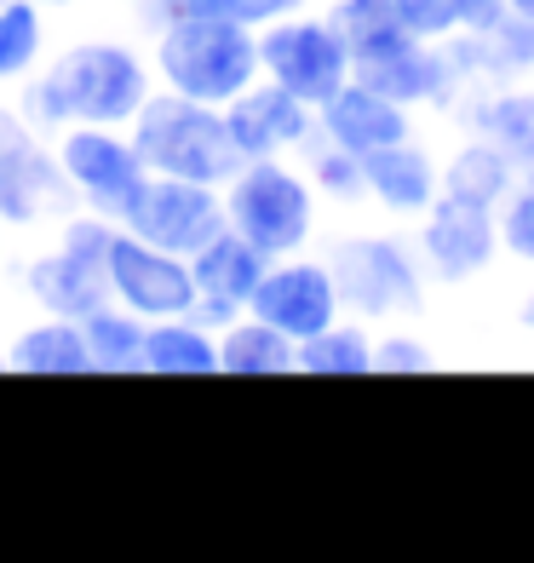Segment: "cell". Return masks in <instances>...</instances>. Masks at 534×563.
<instances>
[{
	"label": "cell",
	"mask_w": 534,
	"mask_h": 563,
	"mask_svg": "<svg viewBox=\"0 0 534 563\" xmlns=\"http://www.w3.org/2000/svg\"><path fill=\"white\" fill-rule=\"evenodd\" d=\"M149 98H156L149 46L126 35H75L23 81L18 115L41 139H58L64 126H133Z\"/></svg>",
	"instance_id": "obj_1"
},
{
	"label": "cell",
	"mask_w": 534,
	"mask_h": 563,
	"mask_svg": "<svg viewBox=\"0 0 534 563\" xmlns=\"http://www.w3.org/2000/svg\"><path fill=\"white\" fill-rule=\"evenodd\" d=\"M322 260L340 282L345 317L386 328L431 311V271L402 224H345L322 242Z\"/></svg>",
	"instance_id": "obj_2"
},
{
	"label": "cell",
	"mask_w": 534,
	"mask_h": 563,
	"mask_svg": "<svg viewBox=\"0 0 534 563\" xmlns=\"http://www.w3.org/2000/svg\"><path fill=\"white\" fill-rule=\"evenodd\" d=\"M149 64H156V87L196 98V104H231L253 81H259V35L224 18L178 12L149 30Z\"/></svg>",
	"instance_id": "obj_3"
},
{
	"label": "cell",
	"mask_w": 534,
	"mask_h": 563,
	"mask_svg": "<svg viewBox=\"0 0 534 563\" xmlns=\"http://www.w3.org/2000/svg\"><path fill=\"white\" fill-rule=\"evenodd\" d=\"M133 150L144 156L149 173L162 178H190V185H231V173L242 167V150L231 139V121L219 104H196L178 98L167 87H156V98L138 110V121L126 126Z\"/></svg>",
	"instance_id": "obj_4"
},
{
	"label": "cell",
	"mask_w": 534,
	"mask_h": 563,
	"mask_svg": "<svg viewBox=\"0 0 534 563\" xmlns=\"http://www.w3.org/2000/svg\"><path fill=\"white\" fill-rule=\"evenodd\" d=\"M224 219L231 230L282 260V253H304L322 230V196L293 156H265V162H242L224 185Z\"/></svg>",
	"instance_id": "obj_5"
},
{
	"label": "cell",
	"mask_w": 534,
	"mask_h": 563,
	"mask_svg": "<svg viewBox=\"0 0 534 563\" xmlns=\"http://www.w3.org/2000/svg\"><path fill=\"white\" fill-rule=\"evenodd\" d=\"M115 219L104 213H69L58 224V242L46 253H30L18 271V288L30 311L46 317H92L98 305H110V242H115Z\"/></svg>",
	"instance_id": "obj_6"
},
{
	"label": "cell",
	"mask_w": 534,
	"mask_h": 563,
	"mask_svg": "<svg viewBox=\"0 0 534 563\" xmlns=\"http://www.w3.org/2000/svg\"><path fill=\"white\" fill-rule=\"evenodd\" d=\"M351 81L397 98V104H409L414 115H443V121H454V110H460V98L471 87L454 46L420 41V35L402 30V23L363 41V46H351Z\"/></svg>",
	"instance_id": "obj_7"
},
{
	"label": "cell",
	"mask_w": 534,
	"mask_h": 563,
	"mask_svg": "<svg viewBox=\"0 0 534 563\" xmlns=\"http://www.w3.org/2000/svg\"><path fill=\"white\" fill-rule=\"evenodd\" d=\"M69 213H81V201L64 178L58 144L41 139L18 115V104H0V219L7 230H46Z\"/></svg>",
	"instance_id": "obj_8"
},
{
	"label": "cell",
	"mask_w": 534,
	"mask_h": 563,
	"mask_svg": "<svg viewBox=\"0 0 534 563\" xmlns=\"http://www.w3.org/2000/svg\"><path fill=\"white\" fill-rule=\"evenodd\" d=\"M259 69L265 81L288 87L304 104H327L345 81H351V41L340 35V23L304 7L282 23L259 30Z\"/></svg>",
	"instance_id": "obj_9"
},
{
	"label": "cell",
	"mask_w": 534,
	"mask_h": 563,
	"mask_svg": "<svg viewBox=\"0 0 534 563\" xmlns=\"http://www.w3.org/2000/svg\"><path fill=\"white\" fill-rule=\"evenodd\" d=\"M58 144V162L75 201L87 213H104V219H126V208L138 201V190L149 185V167L133 150V133L126 126H64L53 139Z\"/></svg>",
	"instance_id": "obj_10"
},
{
	"label": "cell",
	"mask_w": 534,
	"mask_h": 563,
	"mask_svg": "<svg viewBox=\"0 0 534 563\" xmlns=\"http://www.w3.org/2000/svg\"><path fill=\"white\" fill-rule=\"evenodd\" d=\"M414 247L431 271V288H471V282L494 276V265L505 260L494 208H477V201H460L448 190L414 224Z\"/></svg>",
	"instance_id": "obj_11"
},
{
	"label": "cell",
	"mask_w": 534,
	"mask_h": 563,
	"mask_svg": "<svg viewBox=\"0 0 534 563\" xmlns=\"http://www.w3.org/2000/svg\"><path fill=\"white\" fill-rule=\"evenodd\" d=\"M247 311L265 317L270 328H282L288 340H311L345 317V299H340V282L327 271V260L304 247V253H282V260L265 265Z\"/></svg>",
	"instance_id": "obj_12"
},
{
	"label": "cell",
	"mask_w": 534,
	"mask_h": 563,
	"mask_svg": "<svg viewBox=\"0 0 534 563\" xmlns=\"http://www.w3.org/2000/svg\"><path fill=\"white\" fill-rule=\"evenodd\" d=\"M121 224L133 230V236L178 253V260H190V253L208 247L231 219H224V190L219 185H190V178L149 173V185L138 190V201L126 208Z\"/></svg>",
	"instance_id": "obj_13"
},
{
	"label": "cell",
	"mask_w": 534,
	"mask_h": 563,
	"mask_svg": "<svg viewBox=\"0 0 534 563\" xmlns=\"http://www.w3.org/2000/svg\"><path fill=\"white\" fill-rule=\"evenodd\" d=\"M110 299L144 322H167V317H190L201 294H196L190 260H178V253L133 236L121 224L110 242Z\"/></svg>",
	"instance_id": "obj_14"
},
{
	"label": "cell",
	"mask_w": 534,
	"mask_h": 563,
	"mask_svg": "<svg viewBox=\"0 0 534 563\" xmlns=\"http://www.w3.org/2000/svg\"><path fill=\"white\" fill-rule=\"evenodd\" d=\"M224 121H231V139L242 150V162H265V156H299L304 144H316V104L293 98L276 81H253L242 98L224 104Z\"/></svg>",
	"instance_id": "obj_15"
},
{
	"label": "cell",
	"mask_w": 534,
	"mask_h": 563,
	"mask_svg": "<svg viewBox=\"0 0 534 563\" xmlns=\"http://www.w3.org/2000/svg\"><path fill=\"white\" fill-rule=\"evenodd\" d=\"M316 139L351 150V156H374V150H391L402 139H420V115L397 98L374 92L363 81H345L327 104H316Z\"/></svg>",
	"instance_id": "obj_16"
},
{
	"label": "cell",
	"mask_w": 534,
	"mask_h": 563,
	"mask_svg": "<svg viewBox=\"0 0 534 563\" xmlns=\"http://www.w3.org/2000/svg\"><path fill=\"white\" fill-rule=\"evenodd\" d=\"M368 173V208L386 224H420L425 208L443 196V156L425 139H402L391 150H374Z\"/></svg>",
	"instance_id": "obj_17"
},
{
	"label": "cell",
	"mask_w": 534,
	"mask_h": 563,
	"mask_svg": "<svg viewBox=\"0 0 534 563\" xmlns=\"http://www.w3.org/2000/svg\"><path fill=\"white\" fill-rule=\"evenodd\" d=\"M460 133L489 139L494 150L518 162V173L534 167V81H489V87H466L460 110H454Z\"/></svg>",
	"instance_id": "obj_18"
},
{
	"label": "cell",
	"mask_w": 534,
	"mask_h": 563,
	"mask_svg": "<svg viewBox=\"0 0 534 563\" xmlns=\"http://www.w3.org/2000/svg\"><path fill=\"white\" fill-rule=\"evenodd\" d=\"M270 265V253H259L242 230L224 224L219 236L190 253V276H196V294L201 299H224V305H236V311H247L253 305V288H259V276Z\"/></svg>",
	"instance_id": "obj_19"
},
{
	"label": "cell",
	"mask_w": 534,
	"mask_h": 563,
	"mask_svg": "<svg viewBox=\"0 0 534 563\" xmlns=\"http://www.w3.org/2000/svg\"><path fill=\"white\" fill-rule=\"evenodd\" d=\"M7 368H18V374H92L81 322L35 311V317L7 340Z\"/></svg>",
	"instance_id": "obj_20"
},
{
	"label": "cell",
	"mask_w": 534,
	"mask_h": 563,
	"mask_svg": "<svg viewBox=\"0 0 534 563\" xmlns=\"http://www.w3.org/2000/svg\"><path fill=\"white\" fill-rule=\"evenodd\" d=\"M454 53H460L471 87H489V81H534V18L505 12L494 30H482V35H471V41H454Z\"/></svg>",
	"instance_id": "obj_21"
},
{
	"label": "cell",
	"mask_w": 534,
	"mask_h": 563,
	"mask_svg": "<svg viewBox=\"0 0 534 563\" xmlns=\"http://www.w3.org/2000/svg\"><path fill=\"white\" fill-rule=\"evenodd\" d=\"M512 185H518V162L505 150H494L489 139L460 133L448 144V156H443V190L448 196L477 201V208H500Z\"/></svg>",
	"instance_id": "obj_22"
},
{
	"label": "cell",
	"mask_w": 534,
	"mask_h": 563,
	"mask_svg": "<svg viewBox=\"0 0 534 563\" xmlns=\"http://www.w3.org/2000/svg\"><path fill=\"white\" fill-rule=\"evenodd\" d=\"M219 374H299V340H288L282 328H270L265 317L242 311L231 328H219Z\"/></svg>",
	"instance_id": "obj_23"
},
{
	"label": "cell",
	"mask_w": 534,
	"mask_h": 563,
	"mask_svg": "<svg viewBox=\"0 0 534 563\" xmlns=\"http://www.w3.org/2000/svg\"><path fill=\"white\" fill-rule=\"evenodd\" d=\"M144 374H219V334L196 317L144 328Z\"/></svg>",
	"instance_id": "obj_24"
},
{
	"label": "cell",
	"mask_w": 534,
	"mask_h": 563,
	"mask_svg": "<svg viewBox=\"0 0 534 563\" xmlns=\"http://www.w3.org/2000/svg\"><path fill=\"white\" fill-rule=\"evenodd\" d=\"M505 18V0H397V23L420 41H471Z\"/></svg>",
	"instance_id": "obj_25"
},
{
	"label": "cell",
	"mask_w": 534,
	"mask_h": 563,
	"mask_svg": "<svg viewBox=\"0 0 534 563\" xmlns=\"http://www.w3.org/2000/svg\"><path fill=\"white\" fill-rule=\"evenodd\" d=\"M144 317H133L126 305H98L92 317H81V334H87V356H92V374H144Z\"/></svg>",
	"instance_id": "obj_26"
},
{
	"label": "cell",
	"mask_w": 534,
	"mask_h": 563,
	"mask_svg": "<svg viewBox=\"0 0 534 563\" xmlns=\"http://www.w3.org/2000/svg\"><path fill=\"white\" fill-rule=\"evenodd\" d=\"M46 7L35 0H7L0 7V87H23L46 64Z\"/></svg>",
	"instance_id": "obj_27"
},
{
	"label": "cell",
	"mask_w": 534,
	"mask_h": 563,
	"mask_svg": "<svg viewBox=\"0 0 534 563\" xmlns=\"http://www.w3.org/2000/svg\"><path fill=\"white\" fill-rule=\"evenodd\" d=\"M299 374H374V322L340 317L334 328L299 340Z\"/></svg>",
	"instance_id": "obj_28"
},
{
	"label": "cell",
	"mask_w": 534,
	"mask_h": 563,
	"mask_svg": "<svg viewBox=\"0 0 534 563\" xmlns=\"http://www.w3.org/2000/svg\"><path fill=\"white\" fill-rule=\"evenodd\" d=\"M299 167L311 173L322 208H340V213H363V208H368V173H363V156H351V150L316 139V144L299 150Z\"/></svg>",
	"instance_id": "obj_29"
},
{
	"label": "cell",
	"mask_w": 534,
	"mask_h": 563,
	"mask_svg": "<svg viewBox=\"0 0 534 563\" xmlns=\"http://www.w3.org/2000/svg\"><path fill=\"white\" fill-rule=\"evenodd\" d=\"M304 7H316V0H162V7H149L138 23H144V35L156 30V23L178 18V12H201V18H224V23H242V30H270V23H282Z\"/></svg>",
	"instance_id": "obj_30"
},
{
	"label": "cell",
	"mask_w": 534,
	"mask_h": 563,
	"mask_svg": "<svg viewBox=\"0 0 534 563\" xmlns=\"http://www.w3.org/2000/svg\"><path fill=\"white\" fill-rule=\"evenodd\" d=\"M437 363H443V351L420 322L374 328V374H431Z\"/></svg>",
	"instance_id": "obj_31"
},
{
	"label": "cell",
	"mask_w": 534,
	"mask_h": 563,
	"mask_svg": "<svg viewBox=\"0 0 534 563\" xmlns=\"http://www.w3.org/2000/svg\"><path fill=\"white\" fill-rule=\"evenodd\" d=\"M494 224H500L505 265H518V271L534 276V167L518 173V185L505 190V201L494 208Z\"/></svg>",
	"instance_id": "obj_32"
},
{
	"label": "cell",
	"mask_w": 534,
	"mask_h": 563,
	"mask_svg": "<svg viewBox=\"0 0 534 563\" xmlns=\"http://www.w3.org/2000/svg\"><path fill=\"white\" fill-rule=\"evenodd\" d=\"M322 12L340 23V35L351 46H363L374 35L397 30V0H322Z\"/></svg>",
	"instance_id": "obj_33"
},
{
	"label": "cell",
	"mask_w": 534,
	"mask_h": 563,
	"mask_svg": "<svg viewBox=\"0 0 534 563\" xmlns=\"http://www.w3.org/2000/svg\"><path fill=\"white\" fill-rule=\"evenodd\" d=\"M518 328H523V334H534V282H529V294L518 299Z\"/></svg>",
	"instance_id": "obj_34"
},
{
	"label": "cell",
	"mask_w": 534,
	"mask_h": 563,
	"mask_svg": "<svg viewBox=\"0 0 534 563\" xmlns=\"http://www.w3.org/2000/svg\"><path fill=\"white\" fill-rule=\"evenodd\" d=\"M115 7H126V12H133V18H144L149 7H162V0H115Z\"/></svg>",
	"instance_id": "obj_35"
},
{
	"label": "cell",
	"mask_w": 534,
	"mask_h": 563,
	"mask_svg": "<svg viewBox=\"0 0 534 563\" xmlns=\"http://www.w3.org/2000/svg\"><path fill=\"white\" fill-rule=\"evenodd\" d=\"M505 12H518V18H534V0H505Z\"/></svg>",
	"instance_id": "obj_36"
},
{
	"label": "cell",
	"mask_w": 534,
	"mask_h": 563,
	"mask_svg": "<svg viewBox=\"0 0 534 563\" xmlns=\"http://www.w3.org/2000/svg\"><path fill=\"white\" fill-rule=\"evenodd\" d=\"M35 7H46V12H69V7H81V0H35Z\"/></svg>",
	"instance_id": "obj_37"
},
{
	"label": "cell",
	"mask_w": 534,
	"mask_h": 563,
	"mask_svg": "<svg viewBox=\"0 0 534 563\" xmlns=\"http://www.w3.org/2000/svg\"><path fill=\"white\" fill-rule=\"evenodd\" d=\"M0 265H7V219H0Z\"/></svg>",
	"instance_id": "obj_38"
},
{
	"label": "cell",
	"mask_w": 534,
	"mask_h": 563,
	"mask_svg": "<svg viewBox=\"0 0 534 563\" xmlns=\"http://www.w3.org/2000/svg\"><path fill=\"white\" fill-rule=\"evenodd\" d=\"M0 7H7V0H0Z\"/></svg>",
	"instance_id": "obj_39"
}]
</instances>
